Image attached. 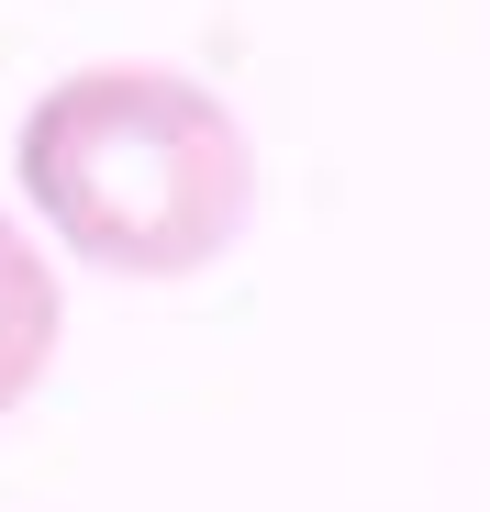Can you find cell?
Instances as JSON below:
<instances>
[{
    "label": "cell",
    "instance_id": "cell-1",
    "mask_svg": "<svg viewBox=\"0 0 490 512\" xmlns=\"http://www.w3.org/2000/svg\"><path fill=\"white\" fill-rule=\"evenodd\" d=\"M12 179L78 268L168 290L234 256L257 212V134L190 67L90 56L45 78L34 112L12 123Z\"/></svg>",
    "mask_w": 490,
    "mask_h": 512
},
{
    "label": "cell",
    "instance_id": "cell-2",
    "mask_svg": "<svg viewBox=\"0 0 490 512\" xmlns=\"http://www.w3.org/2000/svg\"><path fill=\"white\" fill-rule=\"evenodd\" d=\"M56 346H67L56 256H45V234H23V212H0V412H23L45 390Z\"/></svg>",
    "mask_w": 490,
    "mask_h": 512
}]
</instances>
